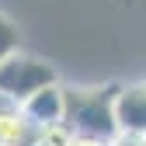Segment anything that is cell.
I'll return each instance as SVG.
<instances>
[{"label": "cell", "instance_id": "7", "mask_svg": "<svg viewBox=\"0 0 146 146\" xmlns=\"http://www.w3.org/2000/svg\"><path fill=\"white\" fill-rule=\"evenodd\" d=\"M111 146H146V139H139V136H118Z\"/></svg>", "mask_w": 146, "mask_h": 146}, {"label": "cell", "instance_id": "2", "mask_svg": "<svg viewBox=\"0 0 146 146\" xmlns=\"http://www.w3.org/2000/svg\"><path fill=\"white\" fill-rule=\"evenodd\" d=\"M52 84H59V77L42 56L14 49L11 56L0 59V98H7L14 104H25L31 94H38Z\"/></svg>", "mask_w": 146, "mask_h": 146}, {"label": "cell", "instance_id": "4", "mask_svg": "<svg viewBox=\"0 0 146 146\" xmlns=\"http://www.w3.org/2000/svg\"><path fill=\"white\" fill-rule=\"evenodd\" d=\"M115 115H118V136L146 139V80L129 84V87L118 90Z\"/></svg>", "mask_w": 146, "mask_h": 146}, {"label": "cell", "instance_id": "5", "mask_svg": "<svg viewBox=\"0 0 146 146\" xmlns=\"http://www.w3.org/2000/svg\"><path fill=\"white\" fill-rule=\"evenodd\" d=\"M21 108H25V115L35 125H42V129L66 125V87L63 84H52V87L38 90V94H31Z\"/></svg>", "mask_w": 146, "mask_h": 146}, {"label": "cell", "instance_id": "1", "mask_svg": "<svg viewBox=\"0 0 146 146\" xmlns=\"http://www.w3.org/2000/svg\"><path fill=\"white\" fill-rule=\"evenodd\" d=\"M118 84L104 87H66V129L84 139L115 143L118 139Z\"/></svg>", "mask_w": 146, "mask_h": 146}, {"label": "cell", "instance_id": "3", "mask_svg": "<svg viewBox=\"0 0 146 146\" xmlns=\"http://www.w3.org/2000/svg\"><path fill=\"white\" fill-rule=\"evenodd\" d=\"M45 129L35 125L21 104L0 98V146H42Z\"/></svg>", "mask_w": 146, "mask_h": 146}, {"label": "cell", "instance_id": "6", "mask_svg": "<svg viewBox=\"0 0 146 146\" xmlns=\"http://www.w3.org/2000/svg\"><path fill=\"white\" fill-rule=\"evenodd\" d=\"M17 38H21V35H17V25L7 14H0V59L11 56V52L17 49Z\"/></svg>", "mask_w": 146, "mask_h": 146}]
</instances>
